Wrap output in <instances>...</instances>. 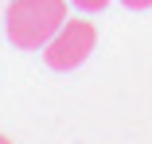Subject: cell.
Listing matches in <instances>:
<instances>
[{"label":"cell","mask_w":152,"mask_h":144,"mask_svg":"<svg viewBox=\"0 0 152 144\" xmlns=\"http://www.w3.org/2000/svg\"><path fill=\"white\" fill-rule=\"evenodd\" d=\"M8 43L20 51H39L66 23V0H12L8 4Z\"/></svg>","instance_id":"6da1fadb"},{"label":"cell","mask_w":152,"mask_h":144,"mask_svg":"<svg viewBox=\"0 0 152 144\" xmlns=\"http://www.w3.org/2000/svg\"><path fill=\"white\" fill-rule=\"evenodd\" d=\"M94 43H98V27L90 20H66L51 35V43L43 47V59H47L51 70H74L90 59Z\"/></svg>","instance_id":"7a4b0ae2"},{"label":"cell","mask_w":152,"mask_h":144,"mask_svg":"<svg viewBox=\"0 0 152 144\" xmlns=\"http://www.w3.org/2000/svg\"><path fill=\"white\" fill-rule=\"evenodd\" d=\"M70 4H74L78 12H102V8L109 4V0H70Z\"/></svg>","instance_id":"3957f363"},{"label":"cell","mask_w":152,"mask_h":144,"mask_svg":"<svg viewBox=\"0 0 152 144\" xmlns=\"http://www.w3.org/2000/svg\"><path fill=\"white\" fill-rule=\"evenodd\" d=\"M125 8H133V12H144V8H152V0H121Z\"/></svg>","instance_id":"277c9868"},{"label":"cell","mask_w":152,"mask_h":144,"mask_svg":"<svg viewBox=\"0 0 152 144\" xmlns=\"http://www.w3.org/2000/svg\"><path fill=\"white\" fill-rule=\"evenodd\" d=\"M0 144H12V140H8V136H0Z\"/></svg>","instance_id":"5b68a950"}]
</instances>
